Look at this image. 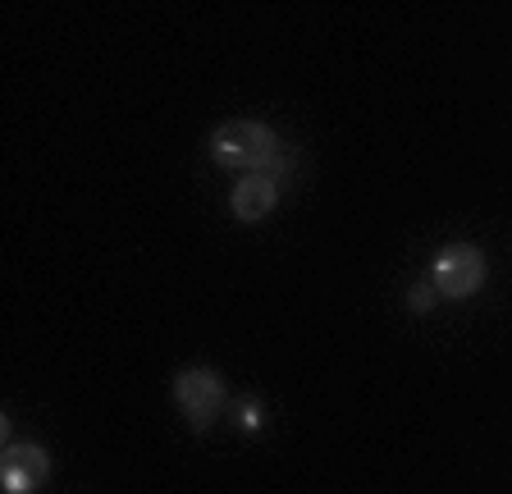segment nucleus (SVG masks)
Listing matches in <instances>:
<instances>
[{
    "label": "nucleus",
    "instance_id": "0eeeda50",
    "mask_svg": "<svg viewBox=\"0 0 512 494\" xmlns=\"http://www.w3.org/2000/svg\"><path fill=\"white\" fill-rule=\"evenodd\" d=\"M261 426V408H256V403H247L243 408V430H256Z\"/></svg>",
    "mask_w": 512,
    "mask_h": 494
},
{
    "label": "nucleus",
    "instance_id": "423d86ee",
    "mask_svg": "<svg viewBox=\"0 0 512 494\" xmlns=\"http://www.w3.org/2000/svg\"><path fill=\"white\" fill-rule=\"evenodd\" d=\"M435 284H412V289H407V307H412V312H430V307H435Z\"/></svg>",
    "mask_w": 512,
    "mask_h": 494
},
{
    "label": "nucleus",
    "instance_id": "7ed1b4c3",
    "mask_svg": "<svg viewBox=\"0 0 512 494\" xmlns=\"http://www.w3.org/2000/svg\"><path fill=\"white\" fill-rule=\"evenodd\" d=\"M174 403L188 417L192 430H206L224 408V380L206 366H192V371H179L174 376Z\"/></svg>",
    "mask_w": 512,
    "mask_h": 494
},
{
    "label": "nucleus",
    "instance_id": "f257e3e1",
    "mask_svg": "<svg viewBox=\"0 0 512 494\" xmlns=\"http://www.w3.org/2000/svg\"><path fill=\"white\" fill-rule=\"evenodd\" d=\"M211 156L224 170L275 174L279 170V138L256 119H224L211 133Z\"/></svg>",
    "mask_w": 512,
    "mask_h": 494
},
{
    "label": "nucleus",
    "instance_id": "20e7f679",
    "mask_svg": "<svg viewBox=\"0 0 512 494\" xmlns=\"http://www.w3.org/2000/svg\"><path fill=\"white\" fill-rule=\"evenodd\" d=\"M51 476V453L37 449V444H14L0 458V485L5 494H32L37 485H46Z\"/></svg>",
    "mask_w": 512,
    "mask_h": 494
},
{
    "label": "nucleus",
    "instance_id": "f03ea898",
    "mask_svg": "<svg viewBox=\"0 0 512 494\" xmlns=\"http://www.w3.org/2000/svg\"><path fill=\"white\" fill-rule=\"evenodd\" d=\"M430 284H435L439 298H453V302L480 293V284H485V257H480V247L448 243L444 252L430 261Z\"/></svg>",
    "mask_w": 512,
    "mask_h": 494
},
{
    "label": "nucleus",
    "instance_id": "39448f33",
    "mask_svg": "<svg viewBox=\"0 0 512 494\" xmlns=\"http://www.w3.org/2000/svg\"><path fill=\"white\" fill-rule=\"evenodd\" d=\"M229 206H234V215H238V220H247V225L266 220V215L279 206L275 174H243V179H238V188H234V197H229Z\"/></svg>",
    "mask_w": 512,
    "mask_h": 494
}]
</instances>
